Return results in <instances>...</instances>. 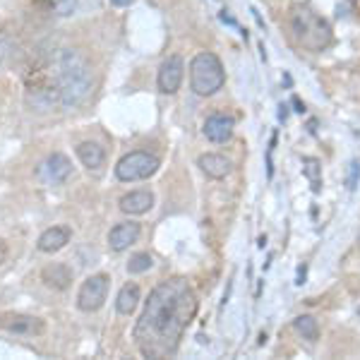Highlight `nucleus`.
I'll return each instance as SVG.
<instances>
[{"label": "nucleus", "mask_w": 360, "mask_h": 360, "mask_svg": "<svg viewBox=\"0 0 360 360\" xmlns=\"http://www.w3.org/2000/svg\"><path fill=\"white\" fill-rule=\"evenodd\" d=\"M197 315V295L188 278L161 281L149 293L144 312L135 324V344L144 358H171L183 341L185 329Z\"/></svg>", "instance_id": "f257e3e1"}, {"label": "nucleus", "mask_w": 360, "mask_h": 360, "mask_svg": "<svg viewBox=\"0 0 360 360\" xmlns=\"http://www.w3.org/2000/svg\"><path fill=\"white\" fill-rule=\"evenodd\" d=\"M288 22H291V32H293L295 41L303 46L305 51L319 53V51H324L332 44V39H334L332 25H329L312 5H307V3L291 5Z\"/></svg>", "instance_id": "f03ea898"}, {"label": "nucleus", "mask_w": 360, "mask_h": 360, "mask_svg": "<svg viewBox=\"0 0 360 360\" xmlns=\"http://www.w3.org/2000/svg\"><path fill=\"white\" fill-rule=\"evenodd\" d=\"M91 91V68L79 51L68 49L60 56V72H58V96L63 106H77Z\"/></svg>", "instance_id": "7ed1b4c3"}, {"label": "nucleus", "mask_w": 360, "mask_h": 360, "mask_svg": "<svg viewBox=\"0 0 360 360\" xmlns=\"http://www.w3.org/2000/svg\"><path fill=\"white\" fill-rule=\"evenodd\" d=\"M226 82V70L214 53H197L190 63V86L197 96H212Z\"/></svg>", "instance_id": "20e7f679"}, {"label": "nucleus", "mask_w": 360, "mask_h": 360, "mask_svg": "<svg viewBox=\"0 0 360 360\" xmlns=\"http://www.w3.org/2000/svg\"><path fill=\"white\" fill-rule=\"evenodd\" d=\"M159 171V159L149 152H130L115 166V176L123 183H132V180H147Z\"/></svg>", "instance_id": "39448f33"}, {"label": "nucleus", "mask_w": 360, "mask_h": 360, "mask_svg": "<svg viewBox=\"0 0 360 360\" xmlns=\"http://www.w3.org/2000/svg\"><path fill=\"white\" fill-rule=\"evenodd\" d=\"M108 286H111V278L106 274H91L86 281H82L77 291V307L82 312H96L98 307L106 303Z\"/></svg>", "instance_id": "423d86ee"}, {"label": "nucleus", "mask_w": 360, "mask_h": 360, "mask_svg": "<svg viewBox=\"0 0 360 360\" xmlns=\"http://www.w3.org/2000/svg\"><path fill=\"white\" fill-rule=\"evenodd\" d=\"M0 329L15 336H39L46 332V322L41 317L22 315V312H5L0 315Z\"/></svg>", "instance_id": "0eeeda50"}, {"label": "nucleus", "mask_w": 360, "mask_h": 360, "mask_svg": "<svg viewBox=\"0 0 360 360\" xmlns=\"http://www.w3.org/2000/svg\"><path fill=\"white\" fill-rule=\"evenodd\" d=\"M185 77V60L180 56H168L159 68V89L164 94H176Z\"/></svg>", "instance_id": "6e6552de"}, {"label": "nucleus", "mask_w": 360, "mask_h": 360, "mask_svg": "<svg viewBox=\"0 0 360 360\" xmlns=\"http://www.w3.org/2000/svg\"><path fill=\"white\" fill-rule=\"evenodd\" d=\"M233 127H236V120L231 118V115L212 113V115H207L205 127H202V130H205V137L209 139V142L224 144L233 137Z\"/></svg>", "instance_id": "1a4fd4ad"}, {"label": "nucleus", "mask_w": 360, "mask_h": 360, "mask_svg": "<svg viewBox=\"0 0 360 360\" xmlns=\"http://www.w3.org/2000/svg\"><path fill=\"white\" fill-rule=\"evenodd\" d=\"M139 233H142V226L137 221H123V224L113 226L111 233H108V248H111L113 252H123L132 243H137Z\"/></svg>", "instance_id": "9d476101"}, {"label": "nucleus", "mask_w": 360, "mask_h": 360, "mask_svg": "<svg viewBox=\"0 0 360 360\" xmlns=\"http://www.w3.org/2000/svg\"><path fill=\"white\" fill-rule=\"evenodd\" d=\"M120 212L130 214V217H139V214H147L154 207V195L149 190H135V193H127L120 197L118 202Z\"/></svg>", "instance_id": "9b49d317"}, {"label": "nucleus", "mask_w": 360, "mask_h": 360, "mask_svg": "<svg viewBox=\"0 0 360 360\" xmlns=\"http://www.w3.org/2000/svg\"><path fill=\"white\" fill-rule=\"evenodd\" d=\"M70 236L72 233H70V229H65V226H53V229L44 231V233L39 236L37 248L46 255H53V252H58V250H63L68 245Z\"/></svg>", "instance_id": "f8f14e48"}, {"label": "nucleus", "mask_w": 360, "mask_h": 360, "mask_svg": "<svg viewBox=\"0 0 360 360\" xmlns=\"http://www.w3.org/2000/svg\"><path fill=\"white\" fill-rule=\"evenodd\" d=\"M41 281L49 288L65 291V288H70V283H72V271H70L68 264L53 262V264H49V266H44V269H41Z\"/></svg>", "instance_id": "ddd939ff"}, {"label": "nucleus", "mask_w": 360, "mask_h": 360, "mask_svg": "<svg viewBox=\"0 0 360 360\" xmlns=\"http://www.w3.org/2000/svg\"><path fill=\"white\" fill-rule=\"evenodd\" d=\"M41 173L49 183H63V180H68V176L72 173V164H70V159L65 154H51L49 159L44 161Z\"/></svg>", "instance_id": "4468645a"}, {"label": "nucleus", "mask_w": 360, "mask_h": 360, "mask_svg": "<svg viewBox=\"0 0 360 360\" xmlns=\"http://www.w3.org/2000/svg\"><path fill=\"white\" fill-rule=\"evenodd\" d=\"M197 166L202 168V173H207V176L214 180L226 178L231 173V168H233V164H231L224 154H202L200 159H197Z\"/></svg>", "instance_id": "2eb2a0df"}, {"label": "nucleus", "mask_w": 360, "mask_h": 360, "mask_svg": "<svg viewBox=\"0 0 360 360\" xmlns=\"http://www.w3.org/2000/svg\"><path fill=\"white\" fill-rule=\"evenodd\" d=\"M77 159L82 161V166L89 168V171H98V168L106 164V152H103L96 142H82L77 147Z\"/></svg>", "instance_id": "dca6fc26"}, {"label": "nucleus", "mask_w": 360, "mask_h": 360, "mask_svg": "<svg viewBox=\"0 0 360 360\" xmlns=\"http://www.w3.org/2000/svg\"><path fill=\"white\" fill-rule=\"evenodd\" d=\"M139 298H142V293H139L137 283H125V286L120 288L118 298H115V310H118L120 315H132L139 305Z\"/></svg>", "instance_id": "f3484780"}, {"label": "nucleus", "mask_w": 360, "mask_h": 360, "mask_svg": "<svg viewBox=\"0 0 360 360\" xmlns=\"http://www.w3.org/2000/svg\"><path fill=\"white\" fill-rule=\"evenodd\" d=\"M293 327H295V332L303 336V339H307V341H317V336H319V324H317V319L312 317V315H300V317H295V319H293Z\"/></svg>", "instance_id": "a211bd4d"}, {"label": "nucleus", "mask_w": 360, "mask_h": 360, "mask_svg": "<svg viewBox=\"0 0 360 360\" xmlns=\"http://www.w3.org/2000/svg\"><path fill=\"white\" fill-rule=\"evenodd\" d=\"M303 173H305V178L312 183V190L319 193V185H322V166H319V161L312 159V156H305V159H303Z\"/></svg>", "instance_id": "6ab92c4d"}, {"label": "nucleus", "mask_w": 360, "mask_h": 360, "mask_svg": "<svg viewBox=\"0 0 360 360\" xmlns=\"http://www.w3.org/2000/svg\"><path fill=\"white\" fill-rule=\"evenodd\" d=\"M152 264H154L152 255H149V252H137V255H132L130 262H127V271H130V274H144V271L152 269Z\"/></svg>", "instance_id": "aec40b11"}, {"label": "nucleus", "mask_w": 360, "mask_h": 360, "mask_svg": "<svg viewBox=\"0 0 360 360\" xmlns=\"http://www.w3.org/2000/svg\"><path fill=\"white\" fill-rule=\"evenodd\" d=\"M358 180H360V164H358V161H353V164H351V168H348L346 188H348V190H356Z\"/></svg>", "instance_id": "412c9836"}, {"label": "nucleus", "mask_w": 360, "mask_h": 360, "mask_svg": "<svg viewBox=\"0 0 360 360\" xmlns=\"http://www.w3.org/2000/svg\"><path fill=\"white\" fill-rule=\"evenodd\" d=\"M51 5H53L60 15H68L70 10L75 8V0H51Z\"/></svg>", "instance_id": "4be33fe9"}, {"label": "nucleus", "mask_w": 360, "mask_h": 360, "mask_svg": "<svg viewBox=\"0 0 360 360\" xmlns=\"http://www.w3.org/2000/svg\"><path fill=\"white\" fill-rule=\"evenodd\" d=\"M5 259H8V243L0 238V264H3Z\"/></svg>", "instance_id": "5701e85b"}, {"label": "nucleus", "mask_w": 360, "mask_h": 360, "mask_svg": "<svg viewBox=\"0 0 360 360\" xmlns=\"http://www.w3.org/2000/svg\"><path fill=\"white\" fill-rule=\"evenodd\" d=\"M293 106H295V111H298V113H305V106L298 101V98H293Z\"/></svg>", "instance_id": "b1692460"}, {"label": "nucleus", "mask_w": 360, "mask_h": 360, "mask_svg": "<svg viewBox=\"0 0 360 360\" xmlns=\"http://www.w3.org/2000/svg\"><path fill=\"white\" fill-rule=\"evenodd\" d=\"M115 8H125V5H130V0H111Z\"/></svg>", "instance_id": "393cba45"}, {"label": "nucleus", "mask_w": 360, "mask_h": 360, "mask_svg": "<svg viewBox=\"0 0 360 360\" xmlns=\"http://www.w3.org/2000/svg\"><path fill=\"white\" fill-rule=\"evenodd\" d=\"M305 281V266H300V271H298V281L295 283H303Z\"/></svg>", "instance_id": "a878e982"}, {"label": "nucleus", "mask_w": 360, "mask_h": 360, "mask_svg": "<svg viewBox=\"0 0 360 360\" xmlns=\"http://www.w3.org/2000/svg\"><path fill=\"white\" fill-rule=\"evenodd\" d=\"M3 49H5V46H3V44H0V58H3V53H5V51H3Z\"/></svg>", "instance_id": "bb28decb"}]
</instances>
